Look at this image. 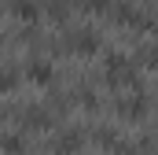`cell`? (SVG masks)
Masks as SVG:
<instances>
[{
    "label": "cell",
    "instance_id": "7a4b0ae2",
    "mask_svg": "<svg viewBox=\"0 0 158 155\" xmlns=\"http://www.w3.org/2000/svg\"><path fill=\"white\" fill-rule=\"evenodd\" d=\"M96 44H99V37H96L92 30H85V33H77V52H96Z\"/></svg>",
    "mask_w": 158,
    "mask_h": 155
},
{
    "label": "cell",
    "instance_id": "3957f363",
    "mask_svg": "<svg viewBox=\"0 0 158 155\" xmlns=\"http://www.w3.org/2000/svg\"><path fill=\"white\" fill-rule=\"evenodd\" d=\"M30 78H33L37 85H44V81L52 78V67H48V63H30Z\"/></svg>",
    "mask_w": 158,
    "mask_h": 155
},
{
    "label": "cell",
    "instance_id": "277c9868",
    "mask_svg": "<svg viewBox=\"0 0 158 155\" xmlns=\"http://www.w3.org/2000/svg\"><path fill=\"white\" fill-rule=\"evenodd\" d=\"M15 11H19L26 22H33V19H37V7H33L30 0H15Z\"/></svg>",
    "mask_w": 158,
    "mask_h": 155
},
{
    "label": "cell",
    "instance_id": "5b68a950",
    "mask_svg": "<svg viewBox=\"0 0 158 155\" xmlns=\"http://www.w3.org/2000/svg\"><path fill=\"white\" fill-rule=\"evenodd\" d=\"M0 148H4V152H11V155H19V152H22V140H19V137H4V140H0Z\"/></svg>",
    "mask_w": 158,
    "mask_h": 155
},
{
    "label": "cell",
    "instance_id": "6da1fadb",
    "mask_svg": "<svg viewBox=\"0 0 158 155\" xmlns=\"http://www.w3.org/2000/svg\"><path fill=\"white\" fill-rule=\"evenodd\" d=\"M55 148H59V152H77V148H81V133H77V129L63 133V140H59Z\"/></svg>",
    "mask_w": 158,
    "mask_h": 155
},
{
    "label": "cell",
    "instance_id": "8992f818",
    "mask_svg": "<svg viewBox=\"0 0 158 155\" xmlns=\"http://www.w3.org/2000/svg\"><path fill=\"white\" fill-rule=\"evenodd\" d=\"M15 85V74L11 70H0V89H11Z\"/></svg>",
    "mask_w": 158,
    "mask_h": 155
}]
</instances>
